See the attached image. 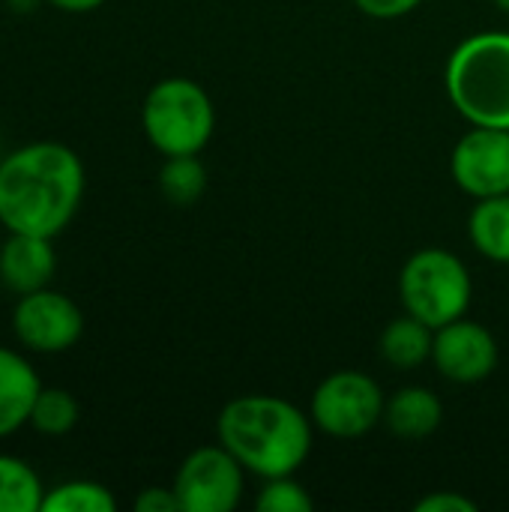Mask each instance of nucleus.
<instances>
[{"instance_id":"obj_15","label":"nucleus","mask_w":509,"mask_h":512,"mask_svg":"<svg viewBox=\"0 0 509 512\" xmlns=\"http://www.w3.org/2000/svg\"><path fill=\"white\" fill-rule=\"evenodd\" d=\"M468 237L483 258L509 264V195L477 201L468 219Z\"/></svg>"},{"instance_id":"obj_19","label":"nucleus","mask_w":509,"mask_h":512,"mask_svg":"<svg viewBox=\"0 0 509 512\" xmlns=\"http://www.w3.org/2000/svg\"><path fill=\"white\" fill-rule=\"evenodd\" d=\"M78 417H81V408L69 390L42 387L33 402V411H30V429H36L39 435H48V438H63L75 429Z\"/></svg>"},{"instance_id":"obj_23","label":"nucleus","mask_w":509,"mask_h":512,"mask_svg":"<svg viewBox=\"0 0 509 512\" xmlns=\"http://www.w3.org/2000/svg\"><path fill=\"white\" fill-rule=\"evenodd\" d=\"M417 512H477V504L456 495V492H438L417 504Z\"/></svg>"},{"instance_id":"obj_3","label":"nucleus","mask_w":509,"mask_h":512,"mask_svg":"<svg viewBox=\"0 0 509 512\" xmlns=\"http://www.w3.org/2000/svg\"><path fill=\"white\" fill-rule=\"evenodd\" d=\"M444 84L453 108L471 126L509 129V33L489 30L459 42L447 60Z\"/></svg>"},{"instance_id":"obj_14","label":"nucleus","mask_w":509,"mask_h":512,"mask_svg":"<svg viewBox=\"0 0 509 512\" xmlns=\"http://www.w3.org/2000/svg\"><path fill=\"white\" fill-rule=\"evenodd\" d=\"M381 357L399 369V372H408V369H417L423 366L426 360H432V348H435V327H429L426 321H420L417 315L405 312L402 318L390 321L381 333Z\"/></svg>"},{"instance_id":"obj_20","label":"nucleus","mask_w":509,"mask_h":512,"mask_svg":"<svg viewBox=\"0 0 509 512\" xmlns=\"http://www.w3.org/2000/svg\"><path fill=\"white\" fill-rule=\"evenodd\" d=\"M255 507L261 512H309L315 507V501L294 480V474H288V477H270V480H264V489L258 492Z\"/></svg>"},{"instance_id":"obj_6","label":"nucleus","mask_w":509,"mask_h":512,"mask_svg":"<svg viewBox=\"0 0 509 512\" xmlns=\"http://www.w3.org/2000/svg\"><path fill=\"white\" fill-rule=\"evenodd\" d=\"M384 408L387 396L375 378L354 369H342L318 384L309 405V417L324 435L351 441L372 432L384 420Z\"/></svg>"},{"instance_id":"obj_7","label":"nucleus","mask_w":509,"mask_h":512,"mask_svg":"<svg viewBox=\"0 0 509 512\" xmlns=\"http://www.w3.org/2000/svg\"><path fill=\"white\" fill-rule=\"evenodd\" d=\"M243 465L222 447H198L174 477L180 512H231L243 498Z\"/></svg>"},{"instance_id":"obj_8","label":"nucleus","mask_w":509,"mask_h":512,"mask_svg":"<svg viewBox=\"0 0 509 512\" xmlns=\"http://www.w3.org/2000/svg\"><path fill=\"white\" fill-rule=\"evenodd\" d=\"M12 333L33 354H63L84 333L78 303L54 288L21 294L12 309Z\"/></svg>"},{"instance_id":"obj_12","label":"nucleus","mask_w":509,"mask_h":512,"mask_svg":"<svg viewBox=\"0 0 509 512\" xmlns=\"http://www.w3.org/2000/svg\"><path fill=\"white\" fill-rule=\"evenodd\" d=\"M39 390L42 381L33 363L21 351L0 345V438L30 426V411Z\"/></svg>"},{"instance_id":"obj_5","label":"nucleus","mask_w":509,"mask_h":512,"mask_svg":"<svg viewBox=\"0 0 509 512\" xmlns=\"http://www.w3.org/2000/svg\"><path fill=\"white\" fill-rule=\"evenodd\" d=\"M471 294V273L450 249L432 246L414 252L399 276V297L405 312L417 315L435 330L462 318L471 306Z\"/></svg>"},{"instance_id":"obj_21","label":"nucleus","mask_w":509,"mask_h":512,"mask_svg":"<svg viewBox=\"0 0 509 512\" xmlns=\"http://www.w3.org/2000/svg\"><path fill=\"white\" fill-rule=\"evenodd\" d=\"M354 3L363 15L390 21V18H402L408 12H414L423 0H354Z\"/></svg>"},{"instance_id":"obj_4","label":"nucleus","mask_w":509,"mask_h":512,"mask_svg":"<svg viewBox=\"0 0 509 512\" xmlns=\"http://www.w3.org/2000/svg\"><path fill=\"white\" fill-rule=\"evenodd\" d=\"M141 126L162 156H192L213 138L216 111L207 90L192 78H162L144 96Z\"/></svg>"},{"instance_id":"obj_18","label":"nucleus","mask_w":509,"mask_h":512,"mask_svg":"<svg viewBox=\"0 0 509 512\" xmlns=\"http://www.w3.org/2000/svg\"><path fill=\"white\" fill-rule=\"evenodd\" d=\"M159 189L177 207L195 204L207 189V171H204L198 153H192V156H165V165L159 171Z\"/></svg>"},{"instance_id":"obj_17","label":"nucleus","mask_w":509,"mask_h":512,"mask_svg":"<svg viewBox=\"0 0 509 512\" xmlns=\"http://www.w3.org/2000/svg\"><path fill=\"white\" fill-rule=\"evenodd\" d=\"M117 498L96 480H66L45 489L39 512H114Z\"/></svg>"},{"instance_id":"obj_24","label":"nucleus","mask_w":509,"mask_h":512,"mask_svg":"<svg viewBox=\"0 0 509 512\" xmlns=\"http://www.w3.org/2000/svg\"><path fill=\"white\" fill-rule=\"evenodd\" d=\"M45 3H51V6H54V9H60V12L84 15V12H93V9H99L105 0H45Z\"/></svg>"},{"instance_id":"obj_9","label":"nucleus","mask_w":509,"mask_h":512,"mask_svg":"<svg viewBox=\"0 0 509 512\" xmlns=\"http://www.w3.org/2000/svg\"><path fill=\"white\" fill-rule=\"evenodd\" d=\"M453 180L471 198L509 195V129L474 126L450 156Z\"/></svg>"},{"instance_id":"obj_11","label":"nucleus","mask_w":509,"mask_h":512,"mask_svg":"<svg viewBox=\"0 0 509 512\" xmlns=\"http://www.w3.org/2000/svg\"><path fill=\"white\" fill-rule=\"evenodd\" d=\"M57 270V255L51 237L9 234L0 246V282L12 294H30L48 288Z\"/></svg>"},{"instance_id":"obj_10","label":"nucleus","mask_w":509,"mask_h":512,"mask_svg":"<svg viewBox=\"0 0 509 512\" xmlns=\"http://www.w3.org/2000/svg\"><path fill=\"white\" fill-rule=\"evenodd\" d=\"M432 363L453 384H477L495 372L498 342L483 324L462 315L435 330Z\"/></svg>"},{"instance_id":"obj_1","label":"nucleus","mask_w":509,"mask_h":512,"mask_svg":"<svg viewBox=\"0 0 509 512\" xmlns=\"http://www.w3.org/2000/svg\"><path fill=\"white\" fill-rule=\"evenodd\" d=\"M84 186V162L69 144L30 141L0 159V225L54 240L75 219Z\"/></svg>"},{"instance_id":"obj_13","label":"nucleus","mask_w":509,"mask_h":512,"mask_svg":"<svg viewBox=\"0 0 509 512\" xmlns=\"http://www.w3.org/2000/svg\"><path fill=\"white\" fill-rule=\"evenodd\" d=\"M441 399L426 387H402L387 399L384 423L402 441H423L441 426Z\"/></svg>"},{"instance_id":"obj_22","label":"nucleus","mask_w":509,"mask_h":512,"mask_svg":"<svg viewBox=\"0 0 509 512\" xmlns=\"http://www.w3.org/2000/svg\"><path fill=\"white\" fill-rule=\"evenodd\" d=\"M135 510L138 512H180V501H177V492L174 486L171 489H144L138 498H135Z\"/></svg>"},{"instance_id":"obj_16","label":"nucleus","mask_w":509,"mask_h":512,"mask_svg":"<svg viewBox=\"0 0 509 512\" xmlns=\"http://www.w3.org/2000/svg\"><path fill=\"white\" fill-rule=\"evenodd\" d=\"M45 498L42 477L18 456L0 453V512H39Z\"/></svg>"},{"instance_id":"obj_2","label":"nucleus","mask_w":509,"mask_h":512,"mask_svg":"<svg viewBox=\"0 0 509 512\" xmlns=\"http://www.w3.org/2000/svg\"><path fill=\"white\" fill-rule=\"evenodd\" d=\"M312 417L279 396L231 399L219 420V444L261 480L294 474L312 453Z\"/></svg>"},{"instance_id":"obj_25","label":"nucleus","mask_w":509,"mask_h":512,"mask_svg":"<svg viewBox=\"0 0 509 512\" xmlns=\"http://www.w3.org/2000/svg\"><path fill=\"white\" fill-rule=\"evenodd\" d=\"M498 3V9H504V12H509V0H495Z\"/></svg>"}]
</instances>
